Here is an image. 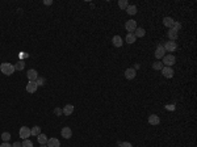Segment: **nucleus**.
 <instances>
[{"mask_svg":"<svg viewBox=\"0 0 197 147\" xmlns=\"http://www.w3.org/2000/svg\"><path fill=\"white\" fill-rule=\"evenodd\" d=\"M54 113H55L57 116H62L63 114V110L60 109V108H55V109H54Z\"/></svg>","mask_w":197,"mask_h":147,"instance_id":"obj_30","label":"nucleus"},{"mask_svg":"<svg viewBox=\"0 0 197 147\" xmlns=\"http://www.w3.org/2000/svg\"><path fill=\"white\" fill-rule=\"evenodd\" d=\"M60 135L65 138V139H70V138L72 137V130H71V127H68V126L63 127L62 130H60Z\"/></svg>","mask_w":197,"mask_h":147,"instance_id":"obj_8","label":"nucleus"},{"mask_svg":"<svg viewBox=\"0 0 197 147\" xmlns=\"http://www.w3.org/2000/svg\"><path fill=\"white\" fill-rule=\"evenodd\" d=\"M41 147H47L46 145H41Z\"/></svg>","mask_w":197,"mask_h":147,"instance_id":"obj_35","label":"nucleus"},{"mask_svg":"<svg viewBox=\"0 0 197 147\" xmlns=\"http://www.w3.org/2000/svg\"><path fill=\"white\" fill-rule=\"evenodd\" d=\"M126 13L130 15V16H134V15L137 13V5H129V7L126 8Z\"/></svg>","mask_w":197,"mask_h":147,"instance_id":"obj_19","label":"nucleus"},{"mask_svg":"<svg viewBox=\"0 0 197 147\" xmlns=\"http://www.w3.org/2000/svg\"><path fill=\"white\" fill-rule=\"evenodd\" d=\"M44 4L45 5H51V4H53V1H51V0H45Z\"/></svg>","mask_w":197,"mask_h":147,"instance_id":"obj_33","label":"nucleus"},{"mask_svg":"<svg viewBox=\"0 0 197 147\" xmlns=\"http://www.w3.org/2000/svg\"><path fill=\"white\" fill-rule=\"evenodd\" d=\"M160 71H162V74H163V76H164V78H168V79H171L172 76H174V70H172V67H163L162 70H160Z\"/></svg>","mask_w":197,"mask_h":147,"instance_id":"obj_6","label":"nucleus"},{"mask_svg":"<svg viewBox=\"0 0 197 147\" xmlns=\"http://www.w3.org/2000/svg\"><path fill=\"white\" fill-rule=\"evenodd\" d=\"M135 76H137V71H135L134 68H132V67H130V68H126L125 70V78L128 79V80H133Z\"/></svg>","mask_w":197,"mask_h":147,"instance_id":"obj_7","label":"nucleus"},{"mask_svg":"<svg viewBox=\"0 0 197 147\" xmlns=\"http://www.w3.org/2000/svg\"><path fill=\"white\" fill-rule=\"evenodd\" d=\"M0 147H12V146H11V143H8V142H3L1 145H0Z\"/></svg>","mask_w":197,"mask_h":147,"instance_id":"obj_32","label":"nucleus"},{"mask_svg":"<svg viewBox=\"0 0 197 147\" xmlns=\"http://www.w3.org/2000/svg\"><path fill=\"white\" fill-rule=\"evenodd\" d=\"M145 34H146V30H145L143 28H137V29L134 30L135 38H142V37H145Z\"/></svg>","mask_w":197,"mask_h":147,"instance_id":"obj_17","label":"nucleus"},{"mask_svg":"<svg viewBox=\"0 0 197 147\" xmlns=\"http://www.w3.org/2000/svg\"><path fill=\"white\" fill-rule=\"evenodd\" d=\"M163 47H164V50H166V53H172V51H175L177 49V44L175 41H168V42H166L164 45H163Z\"/></svg>","mask_w":197,"mask_h":147,"instance_id":"obj_3","label":"nucleus"},{"mask_svg":"<svg viewBox=\"0 0 197 147\" xmlns=\"http://www.w3.org/2000/svg\"><path fill=\"white\" fill-rule=\"evenodd\" d=\"M135 41H137V38H135L134 33H128V34H126V42H128V44H134Z\"/></svg>","mask_w":197,"mask_h":147,"instance_id":"obj_21","label":"nucleus"},{"mask_svg":"<svg viewBox=\"0 0 197 147\" xmlns=\"http://www.w3.org/2000/svg\"><path fill=\"white\" fill-rule=\"evenodd\" d=\"M38 85L36 82H28V84H26V92L28 93H34L36 91H37Z\"/></svg>","mask_w":197,"mask_h":147,"instance_id":"obj_10","label":"nucleus"},{"mask_svg":"<svg viewBox=\"0 0 197 147\" xmlns=\"http://www.w3.org/2000/svg\"><path fill=\"white\" fill-rule=\"evenodd\" d=\"M20 137L23 138V139H28V138L32 135V130H30V129L28 127V126H23L20 129Z\"/></svg>","mask_w":197,"mask_h":147,"instance_id":"obj_5","label":"nucleus"},{"mask_svg":"<svg viewBox=\"0 0 197 147\" xmlns=\"http://www.w3.org/2000/svg\"><path fill=\"white\" fill-rule=\"evenodd\" d=\"M46 146L47 147H60V142L57 138H50V139H47Z\"/></svg>","mask_w":197,"mask_h":147,"instance_id":"obj_14","label":"nucleus"},{"mask_svg":"<svg viewBox=\"0 0 197 147\" xmlns=\"http://www.w3.org/2000/svg\"><path fill=\"white\" fill-rule=\"evenodd\" d=\"M125 29L129 33H134V30L137 29V21L135 20H128L125 24Z\"/></svg>","mask_w":197,"mask_h":147,"instance_id":"obj_4","label":"nucleus"},{"mask_svg":"<svg viewBox=\"0 0 197 147\" xmlns=\"http://www.w3.org/2000/svg\"><path fill=\"white\" fill-rule=\"evenodd\" d=\"M164 55H166V50L163 47V45H158V47L155 50V58L156 59H162Z\"/></svg>","mask_w":197,"mask_h":147,"instance_id":"obj_9","label":"nucleus"},{"mask_svg":"<svg viewBox=\"0 0 197 147\" xmlns=\"http://www.w3.org/2000/svg\"><path fill=\"white\" fill-rule=\"evenodd\" d=\"M148 124L153 125V126H158V125L160 124V118H159V116H156V114H151L150 117H148Z\"/></svg>","mask_w":197,"mask_h":147,"instance_id":"obj_12","label":"nucleus"},{"mask_svg":"<svg viewBox=\"0 0 197 147\" xmlns=\"http://www.w3.org/2000/svg\"><path fill=\"white\" fill-rule=\"evenodd\" d=\"M30 130H32V135H39V134H41V127L39 126H33L32 129H30Z\"/></svg>","mask_w":197,"mask_h":147,"instance_id":"obj_25","label":"nucleus"},{"mask_svg":"<svg viewBox=\"0 0 197 147\" xmlns=\"http://www.w3.org/2000/svg\"><path fill=\"white\" fill-rule=\"evenodd\" d=\"M174 24H175V20L172 17H164L163 18V25L164 26H167L168 29H172V26H174Z\"/></svg>","mask_w":197,"mask_h":147,"instance_id":"obj_13","label":"nucleus"},{"mask_svg":"<svg viewBox=\"0 0 197 147\" xmlns=\"http://www.w3.org/2000/svg\"><path fill=\"white\" fill-rule=\"evenodd\" d=\"M62 110H63V114L65 116H71L72 113H74V105L67 104V105H65V108H63Z\"/></svg>","mask_w":197,"mask_h":147,"instance_id":"obj_15","label":"nucleus"},{"mask_svg":"<svg viewBox=\"0 0 197 147\" xmlns=\"http://www.w3.org/2000/svg\"><path fill=\"white\" fill-rule=\"evenodd\" d=\"M13 66H15V70H16V71H21V70H24V67H25V62H24V60H19V62L15 63Z\"/></svg>","mask_w":197,"mask_h":147,"instance_id":"obj_22","label":"nucleus"},{"mask_svg":"<svg viewBox=\"0 0 197 147\" xmlns=\"http://www.w3.org/2000/svg\"><path fill=\"white\" fill-rule=\"evenodd\" d=\"M112 42H113V45L116 46V47H121V46L124 45V41L120 36H114L113 38H112Z\"/></svg>","mask_w":197,"mask_h":147,"instance_id":"obj_16","label":"nucleus"},{"mask_svg":"<svg viewBox=\"0 0 197 147\" xmlns=\"http://www.w3.org/2000/svg\"><path fill=\"white\" fill-rule=\"evenodd\" d=\"M37 139H38V143L39 145H46L47 143V137L45 135V134H39V135H37Z\"/></svg>","mask_w":197,"mask_h":147,"instance_id":"obj_20","label":"nucleus"},{"mask_svg":"<svg viewBox=\"0 0 197 147\" xmlns=\"http://www.w3.org/2000/svg\"><path fill=\"white\" fill-rule=\"evenodd\" d=\"M0 71H1L4 75H12L16 70H15V66L13 64H11V63H8V62H4V63H1L0 64Z\"/></svg>","mask_w":197,"mask_h":147,"instance_id":"obj_1","label":"nucleus"},{"mask_svg":"<svg viewBox=\"0 0 197 147\" xmlns=\"http://www.w3.org/2000/svg\"><path fill=\"white\" fill-rule=\"evenodd\" d=\"M3 139V142H8V140L11 139V133H8V131H4V133L1 134V137H0Z\"/></svg>","mask_w":197,"mask_h":147,"instance_id":"obj_26","label":"nucleus"},{"mask_svg":"<svg viewBox=\"0 0 197 147\" xmlns=\"http://www.w3.org/2000/svg\"><path fill=\"white\" fill-rule=\"evenodd\" d=\"M36 83H37V85H45V83H46V79H45V78H41V76H38L37 80H36Z\"/></svg>","mask_w":197,"mask_h":147,"instance_id":"obj_28","label":"nucleus"},{"mask_svg":"<svg viewBox=\"0 0 197 147\" xmlns=\"http://www.w3.org/2000/svg\"><path fill=\"white\" fill-rule=\"evenodd\" d=\"M167 34H168L169 41H175V39L179 37V33L176 32V30H174V29H169L168 32H167Z\"/></svg>","mask_w":197,"mask_h":147,"instance_id":"obj_18","label":"nucleus"},{"mask_svg":"<svg viewBox=\"0 0 197 147\" xmlns=\"http://www.w3.org/2000/svg\"><path fill=\"white\" fill-rule=\"evenodd\" d=\"M120 147H133V145L130 142H121Z\"/></svg>","mask_w":197,"mask_h":147,"instance_id":"obj_31","label":"nucleus"},{"mask_svg":"<svg viewBox=\"0 0 197 147\" xmlns=\"http://www.w3.org/2000/svg\"><path fill=\"white\" fill-rule=\"evenodd\" d=\"M172 29H174V30H176V32L179 33V30L181 29V24L179 23V21H175V24H174V26H172Z\"/></svg>","mask_w":197,"mask_h":147,"instance_id":"obj_29","label":"nucleus"},{"mask_svg":"<svg viewBox=\"0 0 197 147\" xmlns=\"http://www.w3.org/2000/svg\"><path fill=\"white\" fill-rule=\"evenodd\" d=\"M26 76H28V79H29V82H36L37 80V78H38V72H37V70H29L28 72H26Z\"/></svg>","mask_w":197,"mask_h":147,"instance_id":"obj_11","label":"nucleus"},{"mask_svg":"<svg viewBox=\"0 0 197 147\" xmlns=\"http://www.w3.org/2000/svg\"><path fill=\"white\" fill-rule=\"evenodd\" d=\"M21 146L23 147H33V142L29 139H24V142L21 143Z\"/></svg>","mask_w":197,"mask_h":147,"instance_id":"obj_27","label":"nucleus"},{"mask_svg":"<svg viewBox=\"0 0 197 147\" xmlns=\"http://www.w3.org/2000/svg\"><path fill=\"white\" fill-rule=\"evenodd\" d=\"M163 67H164V66H163V63L159 62V60H156V62L153 63V68H154V70H158V71H160Z\"/></svg>","mask_w":197,"mask_h":147,"instance_id":"obj_23","label":"nucleus"},{"mask_svg":"<svg viewBox=\"0 0 197 147\" xmlns=\"http://www.w3.org/2000/svg\"><path fill=\"white\" fill-rule=\"evenodd\" d=\"M118 7H120L121 9H126L129 7L128 0H120V1H118Z\"/></svg>","mask_w":197,"mask_h":147,"instance_id":"obj_24","label":"nucleus"},{"mask_svg":"<svg viewBox=\"0 0 197 147\" xmlns=\"http://www.w3.org/2000/svg\"><path fill=\"white\" fill-rule=\"evenodd\" d=\"M12 147H23V146H21V143H20V142H15L13 145H12Z\"/></svg>","mask_w":197,"mask_h":147,"instance_id":"obj_34","label":"nucleus"},{"mask_svg":"<svg viewBox=\"0 0 197 147\" xmlns=\"http://www.w3.org/2000/svg\"><path fill=\"white\" fill-rule=\"evenodd\" d=\"M163 59V66H166V67H171V66H174L175 62H176V58H175V55H172V54H168V55H164V57L162 58Z\"/></svg>","mask_w":197,"mask_h":147,"instance_id":"obj_2","label":"nucleus"}]
</instances>
